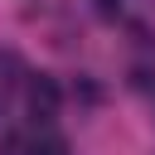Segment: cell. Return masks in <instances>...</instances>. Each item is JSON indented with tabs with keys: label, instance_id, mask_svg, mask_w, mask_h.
I'll list each match as a JSON object with an SVG mask.
<instances>
[{
	"label": "cell",
	"instance_id": "obj_2",
	"mask_svg": "<svg viewBox=\"0 0 155 155\" xmlns=\"http://www.w3.org/2000/svg\"><path fill=\"white\" fill-rule=\"evenodd\" d=\"M24 155H68V140H63V136H58V131L44 121V126H39V131L24 140Z\"/></svg>",
	"mask_w": 155,
	"mask_h": 155
},
{
	"label": "cell",
	"instance_id": "obj_4",
	"mask_svg": "<svg viewBox=\"0 0 155 155\" xmlns=\"http://www.w3.org/2000/svg\"><path fill=\"white\" fill-rule=\"evenodd\" d=\"M0 155H24V140H19V136H5V140H0Z\"/></svg>",
	"mask_w": 155,
	"mask_h": 155
},
{
	"label": "cell",
	"instance_id": "obj_3",
	"mask_svg": "<svg viewBox=\"0 0 155 155\" xmlns=\"http://www.w3.org/2000/svg\"><path fill=\"white\" fill-rule=\"evenodd\" d=\"M92 10H97L102 19H116V15H121V0H92Z\"/></svg>",
	"mask_w": 155,
	"mask_h": 155
},
{
	"label": "cell",
	"instance_id": "obj_1",
	"mask_svg": "<svg viewBox=\"0 0 155 155\" xmlns=\"http://www.w3.org/2000/svg\"><path fill=\"white\" fill-rule=\"evenodd\" d=\"M24 92H29V111H34L39 121H48V116L58 111V102H63V87H58V82L48 78V73H34Z\"/></svg>",
	"mask_w": 155,
	"mask_h": 155
}]
</instances>
